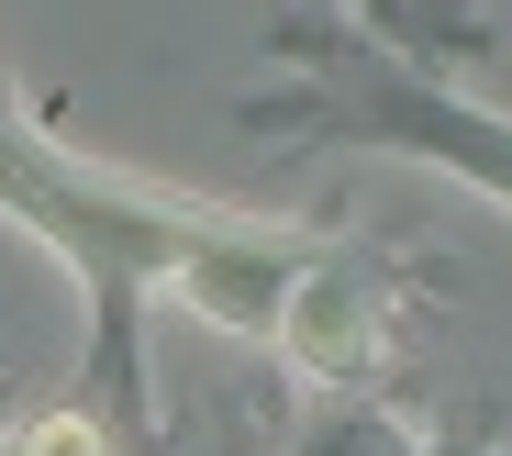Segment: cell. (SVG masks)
<instances>
[{
    "instance_id": "1",
    "label": "cell",
    "mask_w": 512,
    "mask_h": 456,
    "mask_svg": "<svg viewBox=\"0 0 512 456\" xmlns=\"http://www.w3.org/2000/svg\"><path fill=\"white\" fill-rule=\"evenodd\" d=\"M268 334L290 345V368L323 379V390H357L390 356V312H379V290H368L357 256H290V290H279V323Z\"/></svg>"
},
{
    "instance_id": "2",
    "label": "cell",
    "mask_w": 512,
    "mask_h": 456,
    "mask_svg": "<svg viewBox=\"0 0 512 456\" xmlns=\"http://www.w3.org/2000/svg\"><path fill=\"white\" fill-rule=\"evenodd\" d=\"M301 456H423L390 412H323L312 434H301Z\"/></svg>"
},
{
    "instance_id": "3",
    "label": "cell",
    "mask_w": 512,
    "mask_h": 456,
    "mask_svg": "<svg viewBox=\"0 0 512 456\" xmlns=\"http://www.w3.org/2000/svg\"><path fill=\"white\" fill-rule=\"evenodd\" d=\"M12 456H112V434H101L90 412H34V423L12 434Z\"/></svg>"
}]
</instances>
